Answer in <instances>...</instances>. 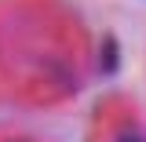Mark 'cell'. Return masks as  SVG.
Listing matches in <instances>:
<instances>
[{
  "label": "cell",
  "mask_w": 146,
  "mask_h": 142,
  "mask_svg": "<svg viewBox=\"0 0 146 142\" xmlns=\"http://www.w3.org/2000/svg\"><path fill=\"white\" fill-rule=\"evenodd\" d=\"M110 142H139V135L131 131V120H124L121 127H110Z\"/></svg>",
  "instance_id": "cell-1"
},
{
  "label": "cell",
  "mask_w": 146,
  "mask_h": 142,
  "mask_svg": "<svg viewBox=\"0 0 146 142\" xmlns=\"http://www.w3.org/2000/svg\"><path fill=\"white\" fill-rule=\"evenodd\" d=\"M11 142H26V139H11Z\"/></svg>",
  "instance_id": "cell-2"
}]
</instances>
